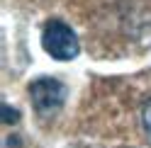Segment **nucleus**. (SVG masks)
Returning a JSON list of instances; mask_svg holds the SVG:
<instances>
[{"mask_svg": "<svg viewBox=\"0 0 151 148\" xmlns=\"http://www.w3.org/2000/svg\"><path fill=\"white\" fill-rule=\"evenodd\" d=\"M42 46L56 61H71L81 53V44L78 36L66 22L61 20H49L42 32Z\"/></svg>", "mask_w": 151, "mask_h": 148, "instance_id": "obj_1", "label": "nucleus"}, {"mask_svg": "<svg viewBox=\"0 0 151 148\" xmlns=\"http://www.w3.org/2000/svg\"><path fill=\"white\" fill-rule=\"evenodd\" d=\"M3 112H5V124H12V122H17V119H20V112H15L10 105H5Z\"/></svg>", "mask_w": 151, "mask_h": 148, "instance_id": "obj_4", "label": "nucleus"}, {"mask_svg": "<svg viewBox=\"0 0 151 148\" xmlns=\"http://www.w3.org/2000/svg\"><path fill=\"white\" fill-rule=\"evenodd\" d=\"M66 95L68 90L61 80H56L51 75H42V78H34L29 83V100H32V107L37 114L42 117H51L54 112H59L66 102Z\"/></svg>", "mask_w": 151, "mask_h": 148, "instance_id": "obj_2", "label": "nucleus"}, {"mask_svg": "<svg viewBox=\"0 0 151 148\" xmlns=\"http://www.w3.org/2000/svg\"><path fill=\"white\" fill-rule=\"evenodd\" d=\"M141 126L146 131V138L151 143V100H146V105L141 107Z\"/></svg>", "mask_w": 151, "mask_h": 148, "instance_id": "obj_3", "label": "nucleus"}]
</instances>
